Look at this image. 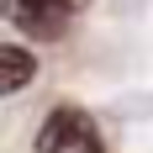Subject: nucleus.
I'll return each instance as SVG.
<instances>
[{"label": "nucleus", "mask_w": 153, "mask_h": 153, "mask_svg": "<svg viewBox=\"0 0 153 153\" xmlns=\"http://www.w3.org/2000/svg\"><path fill=\"white\" fill-rule=\"evenodd\" d=\"M37 153H106V143H100V127L90 111L58 106L37 132Z\"/></svg>", "instance_id": "nucleus-1"}, {"label": "nucleus", "mask_w": 153, "mask_h": 153, "mask_svg": "<svg viewBox=\"0 0 153 153\" xmlns=\"http://www.w3.org/2000/svg\"><path fill=\"white\" fill-rule=\"evenodd\" d=\"M85 0H11V21L21 32H58Z\"/></svg>", "instance_id": "nucleus-2"}, {"label": "nucleus", "mask_w": 153, "mask_h": 153, "mask_svg": "<svg viewBox=\"0 0 153 153\" xmlns=\"http://www.w3.org/2000/svg\"><path fill=\"white\" fill-rule=\"evenodd\" d=\"M32 69H37V58H32L21 42H5L0 48V95H21L27 90Z\"/></svg>", "instance_id": "nucleus-3"}]
</instances>
